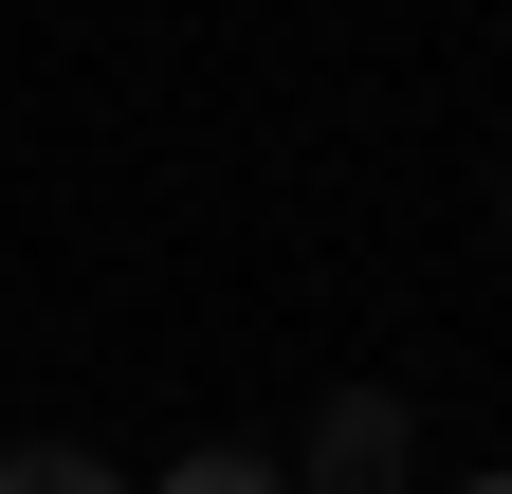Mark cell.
Listing matches in <instances>:
<instances>
[{
    "instance_id": "1",
    "label": "cell",
    "mask_w": 512,
    "mask_h": 494,
    "mask_svg": "<svg viewBox=\"0 0 512 494\" xmlns=\"http://www.w3.org/2000/svg\"><path fill=\"white\" fill-rule=\"evenodd\" d=\"M403 440H421L403 385H330V403H311V458H275V476H293V494H403V476H421Z\"/></svg>"
},
{
    "instance_id": "3",
    "label": "cell",
    "mask_w": 512,
    "mask_h": 494,
    "mask_svg": "<svg viewBox=\"0 0 512 494\" xmlns=\"http://www.w3.org/2000/svg\"><path fill=\"white\" fill-rule=\"evenodd\" d=\"M0 494H128L92 440H19V458H0Z\"/></svg>"
},
{
    "instance_id": "2",
    "label": "cell",
    "mask_w": 512,
    "mask_h": 494,
    "mask_svg": "<svg viewBox=\"0 0 512 494\" xmlns=\"http://www.w3.org/2000/svg\"><path fill=\"white\" fill-rule=\"evenodd\" d=\"M128 494H293L256 440H202V458H165V476H128Z\"/></svg>"
},
{
    "instance_id": "4",
    "label": "cell",
    "mask_w": 512,
    "mask_h": 494,
    "mask_svg": "<svg viewBox=\"0 0 512 494\" xmlns=\"http://www.w3.org/2000/svg\"><path fill=\"white\" fill-rule=\"evenodd\" d=\"M476 494H512V476H476Z\"/></svg>"
}]
</instances>
